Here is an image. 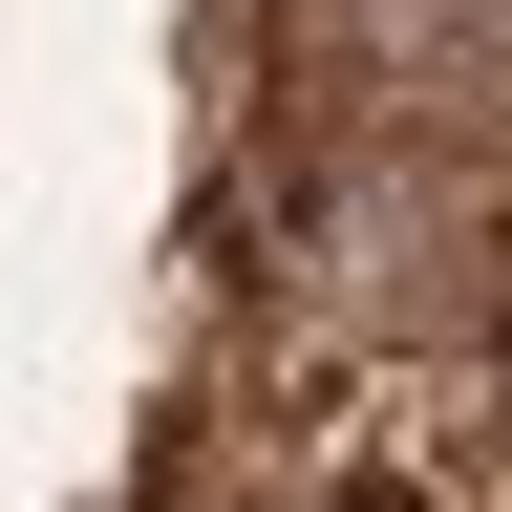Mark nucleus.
<instances>
[{"label": "nucleus", "mask_w": 512, "mask_h": 512, "mask_svg": "<svg viewBox=\"0 0 512 512\" xmlns=\"http://www.w3.org/2000/svg\"><path fill=\"white\" fill-rule=\"evenodd\" d=\"M299 320L363 363H491L512 342V150L470 128H363L299 192Z\"/></svg>", "instance_id": "nucleus-1"}]
</instances>
